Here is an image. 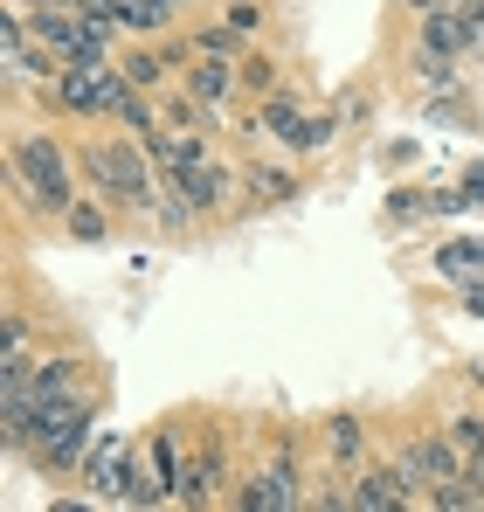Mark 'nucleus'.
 Segmentation results:
<instances>
[{
	"label": "nucleus",
	"mask_w": 484,
	"mask_h": 512,
	"mask_svg": "<svg viewBox=\"0 0 484 512\" xmlns=\"http://www.w3.org/2000/svg\"><path fill=\"white\" fill-rule=\"evenodd\" d=\"M77 173L90 180V194L104 208H132V215H153V194H160V173L146 160L139 139H90L77 153Z\"/></svg>",
	"instance_id": "nucleus-1"
},
{
	"label": "nucleus",
	"mask_w": 484,
	"mask_h": 512,
	"mask_svg": "<svg viewBox=\"0 0 484 512\" xmlns=\"http://www.w3.org/2000/svg\"><path fill=\"white\" fill-rule=\"evenodd\" d=\"M7 173H14V187H21V194H28L42 215H70V208H77V173H70V153H63L49 132L14 139Z\"/></svg>",
	"instance_id": "nucleus-2"
},
{
	"label": "nucleus",
	"mask_w": 484,
	"mask_h": 512,
	"mask_svg": "<svg viewBox=\"0 0 484 512\" xmlns=\"http://www.w3.org/2000/svg\"><path fill=\"white\" fill-rule=\"evenodd\" d=\"M180 471H187V457H180V443L153 429V436H139L132 443V506L160 512L166 499H180Z\"/></svg>",
	"instance_id": "nucleus-3"
},
{
	"label": "nucleus",
	"mask_w": 484,
	"mask_h": 512,
	"mask_svg": "<svg viewBox=\"0 0 484 512\" xmlns=\"http://www.w3.org/2000/svg\"><path fill=\"white\" fill-rule=\"evenodd\" d=\"M0 63H7L14 84H49V90H56V77H63V63L35 42L28 14H0Z\"/></svg>",
	"instance_id": "nucleus-4"
},
{
	"label": "nucleus",
	"mask_w": 484,
	"mask_h": 512,
	"mask_svg": "<svg viewBox=\"0 0 484 512\" xmlns=\"http://www.w3.org/2000/svg\"><path fill=\"white\" fill-rule=\"evenodd\" d=\"M77 478H83L90 499H132V443L104 429V436L90 443V457H83Z\"/></svg>",
	"instance_id": "nucleus-5"
},
{
	"label": "nucleus",
	"mask_w": 484,
	"mask_h": 512,
	"mask_svg": "<svg viewBox=\"0 0 484 512\" xmlns=\"http://www.w3.org/2000/svg\"><path fill=\"white\" fill-rule=\"evenodd\" d=\"M222 478H229V457H222V443L208 436V443L187 457V471H180V506L208 512V506H215V492H222Z\"/></svg>",
	"instance_id": "nucleus-6"
},
{
	"label": "nucleus",
	"mask_w": 484,
	"mask_h": 512,
	"mask_svg": "<svg viewBox=\"0 0 484 512\" xmlns=\"http://www.w3.org/2000/svg\"><path fill=\"white\" fill-rule=\"evenodd\" d=\"M236 180H242L236 167H222V160L208 153L201 167H187L180 180H173V187H180V194H187V201H194V208L208 215V208H229V201H236Z\"/></svg>",
	"instance_id": "nucleus-7"
},
{
	"label": "nucleus",
	"mask_w": 484,
	"mask_h": 512,
	"mask_svg": "<svg viewBox=\"0 0 484 512\" xmlns=\"http://www.w3.org/2000/svg\"><path fill=\"white\" fill-rule=\"evenodd\" d=\"M236 84H242V77H236V63H229V56H201V63L187 70V97H194V104H208V111H222V97H229Z\"/></svg>",
	"instance_id": "nucleus-8"
},
{
	"label": "nucleus",
	"mask_w": 484,
	"mask_h": 512,
	"mask_svg": "<svg viewBox=\"0 0 484 512\" xmlns=\"http://www.w3.org/2000/svg\"><path fill=\"white\" fill-rule=\"evenodd\" d=\"M325 457L339 471H367V429H360V416H325Z\"/></svg>",
	"instance_id": "nucleus-9"
},
{
	"label": "nucleus",
	"mask_w": 484,
	"mask_h": 512,
	"mask_svg": "<svg viewBox=\"0 0 484 512\" xmlns=\"http://www.w3.org/2000/svg\"><path fill=\"white\" fill-rule=\"evenodd\" d=\"M436 277H457L464 291H471V284H484V250H478V236L443 243V250H436Z\"/></svg>",
	"instance_id": "nucleus-10"
},
{
	"label": "nucleus",
	"mask_w": 484,
	"mask_h": 512,
	"mask_svg": "<svg viewBox=\"0 0 484 512\" xmlns=\"http://www.w3.org/2000/svg\"><path fill=\"white\" fill-rule=\"evenodd\" d=\"M242 187H249L256 201H291V194H298V173H291V167H270V160H256V167H242Z\"/></svg>",
	"instance_id": "nucleus-11"
},
{
	"label": "nucleus",
	"mask_w": 484,
	"mask_h": 512,
	"mask_svg": "<svg viewBox=\"0 0 484 512\" xmlns=\"http://www.w3.org/2000/svg\"><path fill=\"white\" fill-rule=\"evenodd\" d=\"M450 443H457V457H464V471L484 485V416H450V429H443Z\"/></svg>",
	"instance_id": "nucleus-12"
},
{
	"label": "nucleus",
	"mask_w": 484,
	"mask_h": 512,
	"mask_svg": "<svg viewBox=\"0 0 484 512\" xmlns=\"http://www.w3.org/2000/svg\"><path fill=\"white\" fill-rule=\"evenodd\" d=\"M408 70H415V84H429L436 97H443V90H457V70H450V56H436V49H415V56H408Z\"/></svg>",
	"instance_id": "nucleus-13"
},
{
	"label": "nucleus",
	"mask_w": 484,
	"mask_h": 512,
	"mask_svg": "<svg viewBox=\"0 0 484 512\" xmlns=\"http://www.w3.org/2000/svg\"><path fill=\"white\" fill-rule=\"evenodd\" d=\"M118 70H125V84H132V90H146V97H153V90H160V77H166L160 49H132V56L118 63Z\"/></svg>",
	"instance_id": "nucleus-14"
},
{
	"label": "nucleus",
	"mask_w": 484,
	"mask_h": 512,
	"mask_svg": "<svg viewBox=\"0 0 484 512\" xmlns=\"http://www.w3.org/2000/svg\"><path fill=\"white\" fill-rule=\"evenodd\" d=\"M63 222H70V236H77V243H104V236H111V215H104V201H77Z\"/></svg>",
	"instance_id": "nucleus-15"
},
{
	"label": "nucleus",
	"mask_w": 484,
	"mask_h": 512,
	"mask_svg": "<svg viewBox=\"0 0 484 512\" xmlns=\"http://www.w3.org/2000/svg\"><path fill=\"white\" fill-rule=\"evenodd\" d=\"M125 7V28H146V35H160L166 21H173V7L180 0H118Z\"/></svg>",
	"instance_id": "nucleus-16"
},
{
	"label": "nucleus",
	"mask_w": 484,
	"mask_h": 512,
	"mask_svg": "<svg viewBox=\"0 0 484 512\" xmlns=\"http://www.w3.org/2000/svg\"><path fill=\"white\" fill-rule=\"evenodd\" d=\"M236 77L249 90H270V97H277V63H270V56H249V63H236Z\"/></svg>",
	"instance_id": "nucleus-17"
},
{
	"label": "nucleus",
	"mask_w": 484,
	"mask_h": 512,
	"mask_svg": "<svg viewBox=\"0 0 484 512\" xmlns=\"http://www.w3.org/2000/svg\"><path fill=\"white\" fill-rule=\"evenodd\" d=\"M256 21H263V7H256V0H236V7H229V28H236V35H249Z\"/></svg>",
	"instance_id": "nucleus-18"
},
{
	"label": "nucleus",
	"mask_w": 484,
	"mask_h": 512,
	"mask_svg": "<svg viewBox=\"0 0 484 512\" xmlns=\"http://www.w3.org/2000/svg\"><path fill=\"white\" fill-rule=\"evenodd\" d=\"M14 14H77V0H14Z\"/></svg>",
	"instance_id": "nucleus-19"
},
{
	"label": "nucleus",
	"mask_w": 484,
	"mask_h": 512,
	"mask_svg": "<svg viewBox=\"0 0 484 512\" xmlns=\"http://www.w3.org/2000/svg\"><path fill=\"white\" fill-rule=\"evenodd\" d=\"M0 353H28V319L21 312H7V346Z\"/></svg>",
	"instance_id": "nucleus-20"
},
{
	"label": "nucleus",
	"mask_w": 484,
	"mask_h": 512,
	"mask_svg": "<svg viewBox=\"0 0 484 512\" xmlns=\"http://www.w3.org/2000/svg\"><path fill=\"white\" fill-rule=\"evenodd\" d=\"M312 512H353L346 492H312Z\"/></svg>",
	"instance_id": "nucleus-21"
},
{
	"label": "nucleus",
	"mask_w": 484,
	"mask_h": 512,
	"mask_svg": "<svg viewBox=\"0 0 484 512\" xmlns=\"http://www.w3.org/2000/svg\"><path fill=\"white\" fill-rule=\"evenodd\" d=\"M464 201H484V160L471 173H464Z\"/></svg>",
	"instance_id": "nucleus-22"
},
{
	"label": "nucleus",
	"mask_w": 484,
	"mask_h": 512,
	"mask_svg": "<svg viewBox=\"0 0 484 512\" xmlns=\"http://www.w3.org/2000/svg\"><path fill=\"white\" fill-rule=\"evenodd\" d=\"M464 305H471V312L484 319V284H471V291H464Z\"/></svg>",
	"instance_id": "nucleus-23"
},
{
	"label": "nucleus",
	"mask_w": 484,
	"mask_h": 512,
	"mask_svg": "<svg viewBox=\"0 0 484 512\" xmlns=\"http://www.w3.org/2000/svg\"><path fill=\"white\" fill-rule=\"evenodd\" d=\"M402 7H415V14H436V7H443V0H402Z\"/></svg>",
	"instance_id": "nucleus-24"
},
{
	"label": "nucleus",
	"mask_w": 484,
	"mask_h": 512,
	"mask_svg": "<svg viewBox=\"0 0 484 512\" xmlns=\"http://www.w3.org/2000/svg\"><path fill=\"white\" fill-rule=\"evenodd\" d=\"M49 512H90V506H77V499H63V506H49Z\"/></svg>",
	"instance_id": "nucleus-25"
},
{
	"label": "nucleus",
	"mask_w": 484,
	"mask_h": 512,
	"mask_svg": "<svg viewBox=\"0 0 484 512\" xmlns=\"http://www.w3.org/2000/svg\"><path fill=\"white\" fill-rule=\"evenodd\" d=\"M415 512H443V506H436V499H422V506H415Z\"/></svg>",
	"instance_id": "nucleus-26"
},
{
	"label": "nucleus",
	"mask_w": 484,
	"mask_h": 512,
	"mask_svg": "<svg viewBox=\"0 0 484 512\" xmlns=\"http://www.w3.org/2000/svg\"><path fill=\"white\" fill-rule=\"evenodd\" d=\"M478 250H484V236H478Z\"/></svg>",
	"instance_id": "nucleus-27"
},
{
	"label": "nucleus",
	"mask_w": 484,
	"mask_h": 512,
	"mask_svg": "<svg viewBox=\"0 0 484 512\" xmlns=\"http://www.w3.org/2000/svg\"><path fill=\"white\" fill-rule=\"evenodd\" d=\"M443 7H450V0H443Z\"/></svg>",
	"instance_id": "nucleus-28"
}]
</instances>
